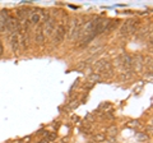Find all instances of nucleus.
Instances as JSON below:
<instances>
[{
	"label": "nucleus",
	"mask_w": 153,
	"mask_h": 143,
	"mask_svg": "<svg viewBox=\"0 0 153 143\" xmlns=\"http://www.w3.org/2000/svg\"><path fill=\"white\" fill-rule=\"evenodd\" d=\"M139 24H140L139 19H135V18L128 19V21H126L124 24L121 26V28H120V36H126V34L134 33L138 29Z\"/></svg>",
	"instance_id": "obj_1"
},
{
	"label": "nucleus",
	"mask_w": 153,
	"mask_h": 143,
	"mask_svg": "<svg viewBox=\"0 0 153 143\" xmlns=\"http://www.w3.org/2000/svg\"><path fill=\"white\" fill-rule=\"evenodd\" d=\"M65 34H66V27L64 24H59L54 31V37H52V41L55 45H59L64 41L65 38Z\"/></svg>",
	"instance_id": "obj_2"
},
{
	"label": "nucleus",
	"mask_w": 153,
	"mask_h": 143,
	"mask_svg": "<svg viewBox=\"0 0 153 143\" xmlns=\"http://www.w3.org/2000/svg\"><path fill=\"white\" fill-rule=\"evenodd\" d=\"M80 29H82V23H80L79 19H73L71 24H70V29H69V38H75L79 34Z\"/></svg>",
	"instance_id": "obj_3"
},
{
	"label": "nucleus",
	"mask_w": 153,
	"mask_h": 143,
	"mask_svg": "<svg viewBox=\"0 0 153 143\" xmlns=\"http://www.w3.org/2000/svg\"><path fill=\"white\" fill-rule=\"evenodd\" d=\"M96 69H97V72L102 73V74H106L107 72L110 73L112 70V65H111L110 61H107L106 59H101L96 63Z\"/></svg>",
	"instance_id": "obj_4"
},
{
	"label": "nucleus",
	"mask_w": 153,
	"mask_h": 143,
	"mask_svg": "<svg viewBox=\"0 0 153 143\" xmlns=\"http://www.w3.org/2000/svg\"><path fill=\"white\" fill-rule=\"evenodd\" d=\"M56 28V21L54 18H49L45 22V27H44V34L45 36H51L54 33V31Z\"/></svg>",
	"instance_id": "obj_5"
},
{
	"label": "nucleus",
	"mask_w": 153,
	"mask_h": 143,
	"mask_svg": "<svg viewBox=\"0 0 153 143\" xmlns=\"http://www.w3.org/2000/svg\"><path fill=\"white\" fill-rule=\"evenodd\" d=\"M18 27H19V22L14 17H10L9 15L6 19V23H5V28L9 31V32L15 33V31H18Z\"/></svg>",
	"instance_id": "obj_6"
},
{
	"label": "nucleus",
	"mask_w": 153,
	"mask_h": 143,
	"mask_svg": "<svg viewBox=\"0 0 153 143\" xmlns=\"http://www.w3.org/2000/svg\"><path fill=\"white\" fill-rule=\"evenodd\" d=\"M119 61H120V65H121L122 68H125V69H130V68H132L133 59L129 55H121L120 57H119Z\"/></svg>",
	"instance_id": "obj_7"
},
{
	"label": "nucleus",
	"mask_w": 153,
	"mask_h": 143,
	"mask_svg": "<svg viewBox=\"0 0 153 143\" xmlns=\"http://www.w3.org/2000/svg\"><path fill=\"white\" fill-rule=\"evenodd\" d=\"M10 45H11V50H13V52H17L18 51V45H19V37H18L17 32L11 33V36H10Z\"/></svg>",
	"instance_id": "obj_8"
},
{
	"label": "nucleus",
	"mask_w": 153,
	"mask_h": 143,
	"mask_svg": "<svg viewBox=\"0 0 153 143\" xmlns=\"http://www.w3.org/2000/svg\"><path fill=\"white\" fill-rule=\"evenodd\" d=\"M34 42L37 45H42L45 42V34H44V31L41 28H38L36 31V34H34Z\"/></svg>",
	"instance_id": "obj_9"
},
{
	"label": "nucleus",
	"mask_w": 153,
	"mask_h": 143,
	"mask_svg": "<svg viewBox=\"0 0 153 143\" xmlns=\"http://www.w3.org/2000/svg\"><path fill=\"white\" fill-rule=\"evenodd\" d=\"M29 22L32 24H38L41 22V14L38 11H31L29 13Z\"/></svg>",
	"instance_id": "obj_10"
},
{
	"label": "nucleus",
	"mask_w": 153,
	"mask_h": 143,
	"mask_svg": "<svg viewBox=\"0 0 153 143\" xmlns=\"http://www.w3.org/2000/svg\"><path fill=\"white\" fill-rule=\"evenodd\" d=\"M88 80H89L91 83L98 82V80H101V75H99L98 73H93V74H89V75H88Z\"/></svg>",
	"instance_id": "obj_11"
},
{
	"label": "nucleus",
	"mask_w": 153,
	"mask_h": 143,
	"mask_svg": "<svg viewBox=\"0 0 153 143\" xmlns=\"http://www.w3.org/2000/svg\"><path fill=\"white\" fill-rule=\"evenodd\" d=\"M105 139H106L105 134L98 133V134H94V136H93V141L94 142H102V141H105Z\"/></svg>",
	"instance_id": "obj_12"
},
{
	"label": "nucleus",
	"mask_w": 153,
	"mask_h": 143,
	"mask_svg": "<svg viewBox=\"0 0 153 143\" xmlns=\"http://www.w3.org/2000/svg\"><path fill=\"white\" fill-rule=\"evenodd\" d=\"M107 133H109L110 136H115V134L117 133V128L116 126H111V128L107 129Z\"/></svg>",
	"instance_id": "obj_13"
},
{
	"label": "nucleus",
	"mask_w": 153,
	"mask_h": 143,
	"mask_svg": "<svg viewBox=\"0 0 153 143\" xmlns=\"http://www.w3.org/2000/svg\"><path fill=\"white\" fill-rule=\"evenodd\" d=\"M4 28H5V19L1 17V14H0V32H3Z\"/></svg>",
	"instance_id": "obj_14"
},
{
	"label": "nucleus",
	"mask_w": 153,
	"mask_h": 143,
	"mask_svg": "<svg viewBox=\"0 0 153 143\" xmlns=\"http://www.w3.org/2000/svg\"><path fill=\"white\" fill-rule=\"evenodd\" d=\"M55 137H56V136H55V134H52V133H50V134H49V136H47V139H49V141H52V139H55Z\"/></svg>",
	"instance_id": "obj_15"
},
{
	"label": "nucleus",
	"mask_w": 153,
	"mask_h": 143,
	"mask_svg": "<svg viewBox=\"0 0 153 143\" xmlns=\"http://www.w3.org/2000/svg\"><path fill=\"white\" fill-rule=\"evenodd\" d=\"M3 51H4L3 50V44H1V41H0V56L3 55Z\"/></svg>",
	"instance_id": "obj_16"
}]
</instances>
